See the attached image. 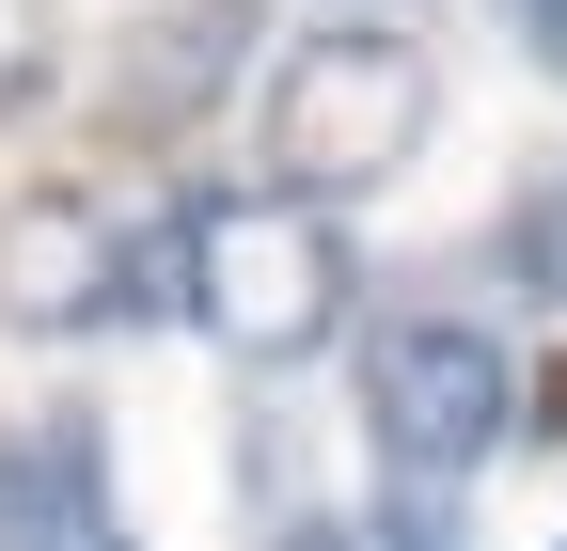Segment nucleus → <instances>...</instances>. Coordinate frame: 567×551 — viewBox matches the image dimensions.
Returning a JSON list of instances; mask_svg holds the SVG:
<instances>
[{"instance_id":"7ed1b4c3","label":"nucleus","mask_w":567,"mask_h":551,"mask_svg":"<svg viewBox=\"0 0 567 551\" xmlns=\"http://www.w3.org/2000/svg\"><path fill=\"white\" fill-rule=\"evenodd\" d=\"M363 426H379V472H410V489H473V457L520 426V363L488 315H442L410 300L363 331Z\"/></svg>"},{"instance_id":"0eeeda50","label":"nucleus","mask_w":567,"mask_h":551,"mask_svg":"<svg viewBox=\"0 0 567 551\" xmlns=\"http://www.w3.org/2000/svg\"><path fill=\"white\" fill-rule=\"evenodd\" d=\"M505 268H520V284H536V300L567 315V158H551V174H536V189L505 205Z\"/></svg>"},{"instance_id":"9b49d317","label":"nucleus","mask_w":567,"mask_h":551,"mask_svg":"<svg viewBox=\"0 0 567 551\" xmlns=\"http://www.w3.org/2000/svg\"><path fill=\"white\" fill-rule=\"evenodd\" d=\"M520 409H536L520 441H567V363H551V378H520Z\"/></svg>"},{"instance_id":"6e6552de","label":"nucleus","mask_w":567,"mask_h":551,"mask_svg":"<svg viewBox=\"0 0 567 551\" xmlns=\"http://www.w3.org/2000/svg\"><path fill=\"white\" fill-rule=\"evenodd\" d=\"M63 80V17H48V0H0V111H32Z\"/></svg>"},{"instance_id":"f257e3e1","label":"nucleus","mask_w":567,"mask_h":551,"mask_svg":"<svg viewBox=\"0 0 567 551\" xmlns=\"http://www.w3.org/2000/svg\"><path fill=\"white\" fill-rule=\"evenodd\" d=\"M174 300L205 315L221 363L284 378V363H316L347 331V237H331V205H300V189H205L174 221Z\"/></svg>"},{"instance_id":"1a4fd4ad","label":"nucleus","mask_w":567,"mask_h":551,"mask_svg":"<svg viewBox=\"0 0 567 551\" xmlns=\"http://www.w3.org/2000/svg\"><path fill=\"white\" fill-rule=\"evenodd\" d=\"M268 551H379V520H347V505H316V520H284Z\"/></svg>"},{"instance_id":"39448f33","label":"nucleus","mask_w":567,"mask_h":551,"mask_svg":"<svg viewBox=\"0 0 567 551\" xmlns=\"http://www.w3.org/2000/svg\"><path fill=\"white\" fill-rule=\"evenodd\" d=\"M142 315V252L95 189H17L0 205V331H111Z\"/></svg>"},{"instance_id":"9d476101","label":"nucleus","mask_w":567,"mask_h":551,"mask_svg":"<svg viewBox=\"0 0 567 551\" xmlns=\"http://www.w3.org/2000/svg\"><path fill=\"white\" fill-rule=\"evenodd\" d=\"M505 17H520V48L551 63V80H567V0H505Z\"/></svg>"},{"instance_id":"423d86ee","label":"nucleus","mask_w":567,"mask_h":551,"mask_svg":"<svg viewBox=\"0 0 567 551\" xmlns=\"http://www.w3.org/2000/svg\"><path fill=\"white\" fill-rule=\"evenodd\" d=\"M0 551H142L126 489H111V426L80 394H48L0 426Z\"/></svg>"},{"instance_id":"f8f14e48","label":"nucleus","mask_w":567,"mask_h":551,"mask_svg":"<svg viewBox=\"0 0 567 551\" xmlns=\"http://www.w3.org/2000/svg\"><path fill=\"white\" fill-rule=\"evenodd\" d=\"M551 551H567V536H551Z\"/></svg>"},{"instance_id":"20e7f679","label":"nucleus","mask_w":567,"mask_h":551,"mask_svg":"<svg viewBox=\"0 0 567 551\" xmlns=\"http://www.w3.org/2000/svg\"><path fill=\"white\" fill-rule=\"evenodd\" d=\"M237 48H252V0H158V17H126L95 48V143H189L237 95Z\"/></svg>"},{"instance_id":"f03ea898","label":"nucleus","mask_w":567,"mask_h":551,"mask_svg":"<svg viewBox=\"0 0 567 551\" xmlns=\"http://www.w3.org/2000/svg\"><path fill=\"white\" fill-rule=\"evenodd\" d=\"M425 126H442V63H425L394 17H331V32L284 48V80H268V189L347 205V189L410 174Z\"/></svg>"}]
</instances>
